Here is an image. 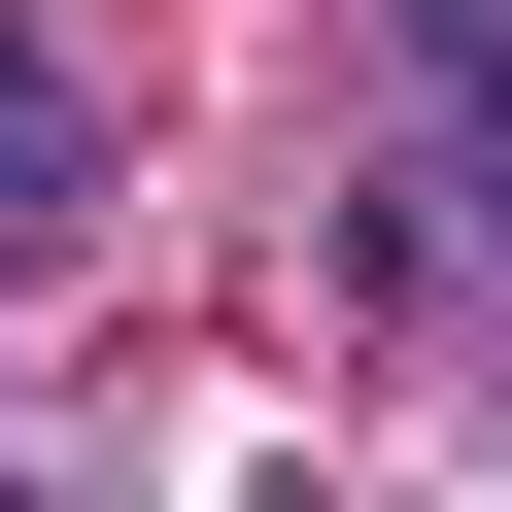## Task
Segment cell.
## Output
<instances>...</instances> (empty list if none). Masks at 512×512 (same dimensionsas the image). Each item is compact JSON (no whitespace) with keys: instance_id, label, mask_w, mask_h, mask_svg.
Returning a JSON list of instances; mask_svg holds the SVG:
<instances>
[{"instance_id":"6da1fadb","label":"cell","mask_w":512,"mask_h":512,"mask_svg":"<svg viewBox=\"0 0 512 512\" xmlns=\"http://www.w3.org/2000/svg\"><path fill=\"white\" fill-rule=\"evenodd\" d=\"M444 205H478V274H512V35L444 0Z\"/></svg>"},{"instance_id":"7a4b0ae2","label":"cell","mask_w":512,"mask_h":512,"mask_svg":"<svg viewBox=\"0 0 512 512\" xmlns=\"http://www.w3.org/2000/svg\"><path fill=\"white\" fill-rule=\"evenodd\" d=\"M0 205H69V69H35V35H0Z\"/></svg>"}]
</instances>
